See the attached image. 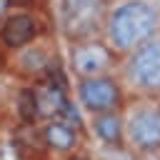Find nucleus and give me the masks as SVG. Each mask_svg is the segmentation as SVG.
<instances>
[{"mask_svg": "<svg viewBox=\"0 0 160 160\" xmlns=\"http://www.w3.org/2000/svg\"><path fill=\"white\" fill-rule=\"evenodd\" d=\"M75 95H78V105L88 115L122 110V105L128 100V92H125L118 72H102V75L78 78Z\"/></svg>", "mask_w": 160, "mask_h": 160, "instance_id": "4", "label": "nucleus"}, {"mask_svg": "<svg viewBox=\"0 0 160 160\" xmlns=\"http://www.w3.org/2000/svg\"><path fill=\"white\" fill-rule=\"evenodd\" d=\"M118 78L128 95L158 98L160 95V32L125 52L118 62Z\"/></svg>", "mask_w": 160, "mask_h": 160, "instance_id": "3", "label": "nucleus"}, {"mask_svg": "<svg viewBox=\"0 0 160 160\" xmlns=\"http://www.w3.org/2000/svg\"><path fill=\"white\" fill-rule=\"evenodd\" d=\"M88 118H90V130L100 140L102 148L122 150V112L120 110L98 112V115H88Z\"/></svg>", "mask_w": 160, "mask_h": 160, "instance_id": "8", "label": "nucleus"}, {"mask_svg": "<svg viewBox=\"0 0 160 160\" xmlns=\"http://www.w3.org/2000/svg\"><path fill=\"white\" fill-rule=\"evenodd\" d=\"M58 2H60V25L70 42L85 38H100L108 0H58Z\"/></svg>", "mask_w": 160, "mask_h": 160, "instance_id": "5", "label": "nucleus"}, {"mask_svg": "<svg viewBox=\"0 0 160 160\" xmlns=\"http://www.w3.org/2000/svg\"><path fill=\"white\" fill-rule=\"evenodd\" d=\"M148 2H150V5L155 8V10H160V0H148Z\"/></svg>", "mask_w": 160, "mask_h": 160, "instance_id": "12", "label": "nucleus"}, {"mask_svg": "<svg viewBox=\"0 0 160 160\" xmlns=\"http://www.w3.org/2000/svg\"><path fill=\"white\" fill-rule=\"evenodd\" d=\"M122 148L132 155L160 152V98L128 95L122 105Z\"/></svg>", "mask_w": 160, "mask_h": 160, "instance_id": "2", "label": "nucleus"}, {"mask_svg": "<svg viewBox=\"0 0 160 160\" xmlns=\"http://www.w3.org/2000/svg\"><path fill=\"white\" fill-rule=\"evenodd\" d=\"M12 5H15L12 0H0V22H2L5 18H8V12L12 10Z\"/></svg>", "mask_w": 160, "mask_h": 160, "instance_id": "11", "label": "nucleus"}, {"mask_svg": "<svg viewBox=\"0 0 160 160\" xmlns=\"http://www.w3.org/2000/svg\"><path fill=\"white\" fill-rule=\"evenodd\" d=\"M38 38V20L28 10H10L0 22V40L8 50H20Z\"/></svg>", "mask_w": 160, "mask_h": 160, "instance_id": "7", "label": "nucleus"}, {"mask_svg": "<svg viewBox=\"0 0 160 160\" xmlns=\"http://www.w3.org/2000/svg\"><path fill=\"white\" fill-rule=\"evenodd\" d=\"M42 140H45V145L50 150L68 155V152H72L78 148V130L65 118H50L42 125Z\"/></svg>", "mask_w": 160, "mask_h": 160, "instance_id": "9", "label": "nucleus"}, {"mask_svg": "<svg viewBox=\"0 0 160 160\" xmlns=\"http://www.w3.org/2000/svg\"><path fill=\"white\" fill-rule=\"evenodd\" d=\"M65 108H68V100L58 85H42L35 92V115H42L45 120L65 118Z\"/></svg>", "mask_w": 160, "mask_h": 160, "instance_id": "10", "label": "nucleus"}, {"mask_svg": "<svg viewBox=\"0 0 160 160\" xmlns=\"http://www.w3.org/2000/svg\"><path fill=\"white\" fill-rule=\"evenodd\" d=\"M12 2H28V0H12Z\"/></svg>", "mask_w": 160, "mask_h": 160, "instance_id": "13", "label": "nucleus"}, {"mask_svg": "<svg viewBox=\"0 0 160 160\" xmlns=\"http://www.w3.org/2000/svg\"><path fill=\"white\" fill-rule=\"evenodd\" d=\"M158 98H160V95H158Z\"/></svg>", "mask_w": 160, "mask_h": 160, "instance_id": "14", "label": "nucleus"}, {"mask_svg": "<svg viewBox=\"0 0 160 160\" xmlns=\"http://www.w3.org/2000/svg\"><path fill=\"white\" fill-rule=\"evenodd\" d=\"M155 32H160V10L148 0H108L100 38L118 58L135 50Z\"/></svg>", "mask_w": 160, "mask_h": 160, "instance_id": "1", "label": "nucleus"}, {"mask_svg": "<svg viewBox=\"0 0 160 160\" xmlns=\"http://www.w3.org/2000/svg\"><path fill=\"white\" fill-rule=\"evenodd\" d=\"M68 62L75 78H90V75H102V72H115L120 58L108 48L102 38H85V40H72L68 48Z\"/></svg>", "mask_w": 160, "mask_h": 160, "instance_id": "6", "label": "nucleus"}]
</instances>
